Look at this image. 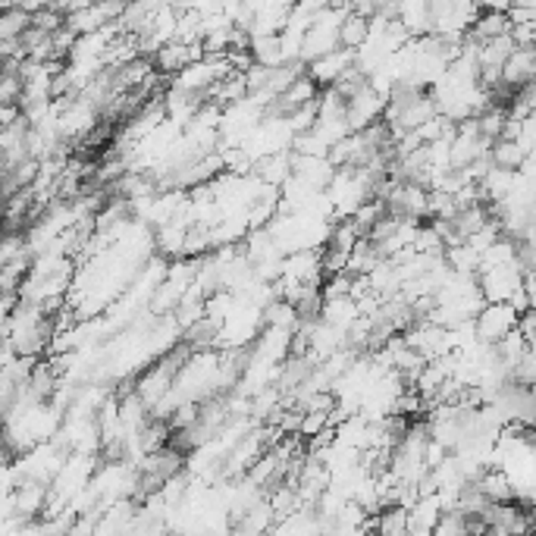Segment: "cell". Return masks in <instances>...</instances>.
<instances>
[{
    "label": "cell",
    "mask_w": 536,
    "mask_h": 536,
    "mask_svg": "<svg viewBox=\"0 0 536 536\" xmlns=\"http://www.w3.org/2000/svg\"><path fill=\"white\" fill-rule=\"evenodd\" d=\"M254 176L263 182V186H273V188H283L285 182L292 179V151L285 154H273V157H263L258 160V166H254Z\"/></svg>",
    "instance_id": "8"
},
{
    "label": "cell",
    "mask_w": 536,
    "mask_h": 536,
    "mask_svg": "<svg viewBox=\"0 0 536 536\" xmlns=\"http://www.w3.org/2000/svg\"><path fill=\"white\" fill-rule=\"evenodd\" d=\"M515 383L527 386V389L536 386V342L527 345L524 358H520V364L515 367Z\"/></svg>",
    "instance_id": "22"
},
{
    "label": "cell",
    "mask_w": 536,
    "mask_h": 536,
    "mask_svg": "<svg viewBox=\"0 0 536 536\" xmlns=\"http://www.w3.org/2000/svg\"><path fill=\"white\" fill-rule=\"evenodd\" d=\"M263 327L267 329H285V333H295L301 327V314L292 301L276 298L273 305L263 307Z\"/></svg>",
    "instance_id": "11"
},
{
    "label": "cell",
    "mask_w": 536,
    "mask_h": 536,
    "mask_svg": "<svg viewBox=\"0 0 536 536\" xmlns=\"http://www.w3.org/2000/svg\"><path fill=\"white\" fill-rule=\"evenodd\" d=\"M339 38H342V48L345 50H361L364 44H367V38H370V19L348 13V19H345Z\"/></svg>",
    "instance_id": "19"
},
{
    "label": "cell",
    "mask_w": 536,
    "mask_h": 536,
    "mask_svg": "<svg viewBox=\"0 0 536 536\" xmlns=\"http://www.w3.org/2000/svg\"><path fill=\"white\" fill-rule=\"evenodd\" d=\"M524 263L515 261V263H502V267H489L483 270L480 276H477V283H480V292L483 298H487V305H502V301H511L515 292L524 289Z\"/></svg>",
    "instance_id": "1"
},
{
    "label": "cell",
    "mask_w": 536,
    "mask_h": 536,
    "mask_svg": "<svg viewBox=\"0 0 536 536\" xmlns=\"http://www.w3.org/2000/svg\"><path fill=\"white\" fill-rule=\"evenodd\" d=\"M329 427H333V423H329L327 411H305V421H301V433H298V436L314 439V436H320V433L329 430Z\"/></svg>",
    "instance_id": "23"
},
{
    "label": "cell",
    "mask_w": 536,
    "mask_h": 536,
    "mask_svg": "<svg viewBox=\"0 0 536 536\" xmlns=\"http://www.w3.org/2000/svg\"><path fill=\"white\" fill-rule=\"evenodd\" d=\"M386 107H389V98H383L380 91H373L370 85L361 88V91L348 101V107H345V120H348L351 135L377 126V123H383Z\"/></svg>",
    "instance_id": "3"
},
{
    "label": "cell",
    "mask_w": 536,
    "mask_h": 536,
    "mask_svg": "<svg viewBox=\"0 0 536 536\" xmlns=\"http://www.w3.org/2000/svg\"><path fill=\"white\" fill-rule=\"evenodd\" d=\"M520 148H524L527 154H533L536 151V113H531L524 120V129H520Z\"/></svg>",
    "instance_id": "24"
},
{
    "label": "cell",
    "mask_w": 536,
    "mask_h": 536,
    "mask_svg": "<svg viewBox=\"0 0 536 536\" xmlns=\"http://www.w3.org/2000/svg\"><path fill=\"white\" fill-rule=\"evenodd\" d=\"M477 487L483 489V496L489 498V502H496V505H505V502H515V487H511V480H509V474L505 471H487L483 474V480L477 483Z\"/></svg>",
    "instance_id": "14"
},
{
    "label": "cell",
    "mask_w": 536,
    "mask_h": 536,
    "mask_svg": "<svg viewBox=\"0 0 536 536\" xmlns=\"http://www.w3.org/2000/svg\"><path fill=\"white\" fill-rule=\"evenodd\" d=\"M32 28V13L22 6H6L0 13V41H19Z\"/></svg>",
    "instance_id": "15"
},
{
    "label": "cell",
    "mask_w": 536,
    "mask_h": 536,
    "mask_svg": "<svg viewBox=\"0 0 536 536\" xmlns=\"http://www.w3.org/2000/svg\"><path fill=\"white\" fill-rule=\"evenodd\" d=\"M252 57L258 66H267V70H276V66L285 63L283 57V38L279 35H270V38H252Z\"/></svg>",
    "instance_id": "18"
},
{
    "label": "cell",
    "mask_w": 536,
    "mask_h": 536,
    "mask_svg": "<svg viewBox=\"0 0 536 536\" xmlns=\"http://www.w3.org/2000/svg\"><path fill=\"white\" fill-rule=\"evenodd\" d=\"M292 19V4H258V16L252 26V38H270L283 35Z\"/></svg>",
    "instance_id": "5"
},
{
    "label": "cell",
    "mask_w": 536,
    "mask_h": 536,
    "mask_svg": "<svg viewBox=\"0 0 536 536\" xmlns=\"http://www.w3.org/2000/svg\"><path fill=\"white\" fill-rule=\"evenodd\" d=\"M188 230H192V226H186V223H170V226H164V230L154 232V248H157V252L164 254V258L182 261V254H186Z\"/></svg>",
    "instance_id": "10"
},
{
    "label": "cell",
    "mask_w": 536,
    "mask_h": 536,
    "mask_svg": "<svg viewBox=\"0 0 536 536\" xmlns=\"http://www.w3.org/2000/svg\"><path fill=\"white\" fill-rule=\"evenodd\" d=\"M399 22L405 26V32L414 41H421V38H427V35H433L430 4H414V0H408V4H399Z\"/></svg>",
    "instance_id": "6"
},
{
    "label": "cell",
    "mask_w": 536,
    "mask_h": 536,
    "mask_svg": "<svg viewBox=\"0 0 536 536\" xmlns=\"http://www.w3.org/2000/svg\"><path fill=\"white\" fill-rule=\"evenodd\" d=\"M323 323H329V327L342 329V333H348L351 323L361 320V307H358L355 298H333V301H323V314H320Z\"/></svg>",
    "instance_id": "9"
},
{
    "label": "cell",
    "mask_w": 536,
    "mask_h": 536,
    "mask_svg": "<svg viewBox=\"0 0 536 536\" xmlns=\"http://www.w3.org/2000/svg\"><path fill=\"white\" fill-rule=\"evenodd\" d=\"M358 241H361V232H358V226L351 223V220H339V223L333 226V232H329V245L327 248H333V252H342V254H351Z\"/></svg>",
    "instance_id": "20"
},
{
    "label": "cell",
    "mask_w": 536,
    "mask_h": 536,
    "mask_svg": "<svg viewBox=\"0 0 536 536\" xmlns=\"http://www.w3.org/2000/svg\"><path fill=\"white\" fill-rule=\"evenodd\" d=\"M445 263H449L452 273H458V276H480L483 254H477L471 245H458L445 252Z\"/></svg>",
    "instance_id": "17"
},
{
    "label": "cell",
    "mask_w": 536,
    "mask_h": 536,
    "mask_svg": "<svg viewBox=\"0 0 536 536\" xmlns=\"http://www.w3.org/2000/svg\"><path fill=\"white\" fill-rule=\"evenodd\" d=\"M445 515L439 496H421L408 509V531H436L439 518Z\"/></svg>",
    "instance_id": "7"
},
{
    "label": "cell",
    "mask_w": 536,
    "mask_h": 536,
    "mask_svg": "<svg viewBox=\"0 0 536 536\" xmlns=\"http://www.w3.org/2000/svg\"><path fill=\"white\" fill-rule=\"evenodd\" d=\"M527 160H531V154L520 148L518 142H505V138H502V142L493 145V166H498V170L520 173Z\"/></svg>",
    "instance_id": "16"
},
{
    "label": "cell",
    "mask_w": 536,
    "mask_h": 536,
    "mask_svg": "<svg viewBox=\"0 0 536 536\" xmlns=\"http://www.w3.org/2000/svg\"><path fill=\"white\" fill-rule=\"evenodd\" d=\"M518 323H520V314L509 305V301H502V305H487L480 311V317L474 320L477 339L487 345H498L509 333H515Z\"/></svg>",
    "instance_id": "2"
},
{
    "label": "cell",
    "mask_w": 536,
    "mask_h": 536,
    "mask_svg": "<svg viewBox=\"0 0 536 536\" xmlns=\"http://www.w3.org/2000/svg\"><path fill=\"white\" fill-rule=\"evenodd\" d=\"M471 35L480 44L493 41V38H502V35H511V19L505 16V13H493V10H483L480 19L474 22Z\"/></svg>",
    "instance_id": "13"
},
{
    "label": "cell",
    "mask_w": 536,
    "mask_h": 536,
    "mask_svg": "<svg viewBox=\"0 0 536 536\" xmlns=\"http://www.w3.org/2000/svg\"><path fill=\"white\" fill-rule=\"evenodd\" d=\"M518 50L515 35H502V38H493L480 48V70H505V63L511 60V54Z\"/></svg>",
    "instance_id": "12"
},
{
    "label": "cell",
    "mask_w": 536,
    "mask_h": 536,
    "mask_svg": "<svg viewBox=\"0 0 536 536\" xmlns=\"http://www.w3.org/2000/svg\"><path fill=\"white\" fill-rule=\"evenodd\" d=\"M351 66H355V50L339 48L336 54L320 57V60H314L311 66H307V76H311L320 88H333Z\"/></svg>",
    "instance_id": "4"
},
{
    "label": "cell",
    "mask_w": 536,
    "mask_h": 536,
    "mask_svg": "<svg viewBox=\"0 0 536 536\" xmlns=\"http://www.w3.org/2000/svg\"><path fill=\"white\" fill-rule=\"evenodd\" d=\"M433 536H474V520L452 509V511H445V515L439 518Z\"/></svg>",
    "instance_id": "21"
}]
</instances>
